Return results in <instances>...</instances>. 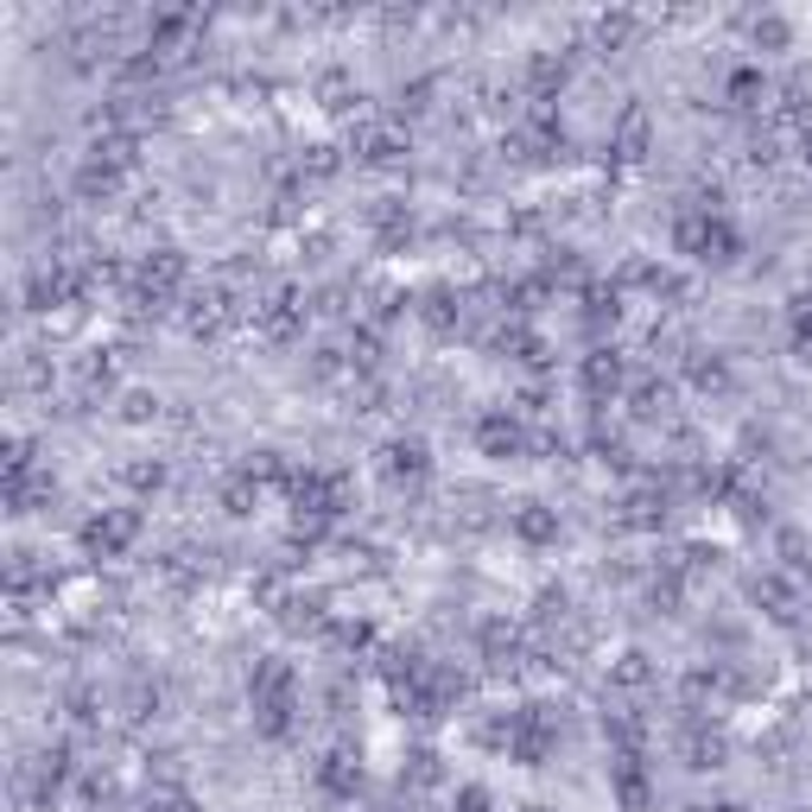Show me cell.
<instances>
[{"label":"cell","mask_w":812,"mask_h":812,"mask_svg":"<svg viewBox=\"0 0 812 812\" xmlns=\"http://www.w3.org/2000/svg\"><path fill=\"white\" fill-rule=\"evenodd\" d=\"M477 439H482L489 457H515V451H520V426H515V419H482Z\"/></svg>","instance_id":"cell-3"},{"label":"cell","mask_w":812,"mask_h":812,"mask_svg":"<svg viewBox=\"0 0 812 812\" xmlns=\"http://www.w3.org/2000/svg\"><path fill=\"white\" fill-rule=\"evenodd\" d=\"M793 331H800V343L812 349V298H800V311H793Z\"/></svg>","instance_id":"cell-6"},{"label":"cell","mask_w":812,"mask_h":812,"mask_svg":"<svg viewBox=\"0 0 812 812\" xmlns=\"http://www.w3.org/2000/svg\"><path fill=\"white\" fill-rule=\"evenodd\" d=\"M83 540H89V553L114 558L121 546H134V540H140V515H134V508H109V515H96L89 527H83Z\"/></svg>","instance_id":"cell-1"},{"label":"cell","mask_w":812,"mask_h":812,"mask_svg":"<svg viewBox=\"0 0 812 812\" xmlns=\"http://www.w3.org/2000/svg\"><path fill=\"white\" fill-rule=\"evenodd\" d=\"M515 533L520 540H533V546H546V540H558V515L553 508H540V502H527L515 515Z\"/></svg>","instance_id":"cell-2"},{"label":"cell","mask_w":812,"mask_h":812,"mask_svg":"<svg viewBox=\"0 0 812 812\" xmlns=\"http://www.w3.org/2000/svg\"><path fill=\"white\" fill-rule=\"evenodd\" d=\"M585 387H591V394H616V387H623V362H616L610 349H596L591 362H585Z\"/></svg>","instance_id":"cell-4"},{"label":"cell","mask_w":812,"mask_h":812,"mask_svg":"<svg viewBox=\"0 0 812 812\" xmlns=\"http://www.w3.org/2000/svg\"><path fill=\"white\" fill-rule=\"evenodd\" d=\"M457 812H495V800H489L482 787H464V793H457Z\"/></svg>","instance_id":"cell-5"}]
</instances>
